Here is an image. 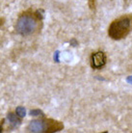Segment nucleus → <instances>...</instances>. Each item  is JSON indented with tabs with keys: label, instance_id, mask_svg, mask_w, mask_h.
<instances>
[{
	"label": "nucleus",
	"instance_id": "obj_7",
	"mask_svg": "<svg viewBox=\"0 0 132 133\" xmlns=\"http://www.w3.org/2000/svg\"><path fill=\"white\" fill-rule=\"evenodd\" d=\"M29 114L31 115V116H34V117H38V116H42V117H43V116H44L43 112H42L41 110H39V109H33V110H31Z\"/></svg>",
	"mask_w": 132,
	"mask_h": 133
},
{
	"label": "nucleus",
	"instance_id": "obj_1",
	"mask_svg": "<svg viewBox=\"0 0 132 133\" xmlns=\"http://www.w3.org/2000/svg\"><path fill=\"white\" fill-rule=\"evenodd\" d=\"M132 30V17L122 16L113 21L108 28V35L113 40L126 38Z\"/></svg>",
	"mask_w": 132,
	"mask_h": 133
},
{
	"label": "nucleus",
	"instance_id": "obj_2",
	"mask_svg": "<svg viewBox=\"0 0 132 133\" xmlns=\"http://www.w3.org/2000/svg\"><path fill=\"white\" fill-rule=\"evenodd\" d=\"M63 125L58 122L50 120H34L30 122L27 129L29 132L42 133V132H54L62 129Z\"/></svg>",
	"mask_w": 132,
	"mask_h": 133
},
{
	"label": "nucleus",
	"instance_id": "obj_8",
	"mask_svg": "<svg viewBox=\"0 0 132 133\" xmlns=\"http://www.w3.org/2000/svg\"><path fill=\"white\" fill-rule=\"evenodd\" d=\"M36 17L39 18V19H43V17H44V11L40 9V10H37L36 11Z\"/></svg>",
	"mask_w": 132,
	"mask_h": 133
},
{
	"label": "nucleus",
	"instance_id": "obj_11",
	"mask_svg": "<svg viewBox=\"0 0 132 133\" xmlns=\"http://www.w3.org/2000/svg\"><path fill=\"white\" fill-rule=\"evenodd\" d=\"M126 81H127L129 84H132V75H131V76L127 77V78H126Z\"/></svg>",
	"mask_w": 132,
	"mask_h": 133
},
{
	"label": "nucleus",
	"instance_id": "obj_4",
	"mask_svg": "<svg viewBox=\"0 0 132 133\" xmlns=\"http://www.w3.org/2000/svg\"><path fill=\"white\" fill-rule=\"evenodd\" d=\"M106 64V55L102 51H97L96 53L92 55V59H91V65H92L93 69H96L99 70L102 66H105Z\"/></svg>",
	"mask_w": 132,
	"mask_h": 133
},
{
	"label": "nucleus",
	"instance_id": "obj_5",
	"mask_svg": "<svg viewBox=\"0 0 132 133\" xmlns=\"http://www.w3.org/2000/svg\"><path fill=\"white\" fill-rule=\"evenodd\" d=\"M20 117H18L16 114H13V113H9L7 115V120L10 123V127L11 128H16V127H19L20 124H21V120L19 119Z\"/></svg>",
	"mask_w": 132,
	"mask_h": 133
},
{
	"label": "nucleus",
	"instance_id": "obj_10",
	"mask_svg": "<svg viewBox=\"0 0 132 133\" xmlns=\"http://www.w3.org/2000/svg\"><path fill=\"white\" fill-rule=\"evenodd\" d=\"M70 43V45H72V46H76V45H78V43H77V41L75 39H72V40L69 42Z\"/></svg>",
	"mask_w": 132,
	"mask_h": 133
},
{
	"label": "nucleus",
	"instance_id": "obj_12",
	"mask_svg": "<svg viewBox=\"0 0 132 133\" xmlns=\"http://www.w3.org/2000/svg\"><path fill=\"white\" fill-rule=\"evenodd\" d=\"M3 123H4V120L2 121V123H0V132H1V131H2V125H3Z\"/></svg>",
	"mask_w": 132,
	"mask_h": 133
},
{
	"label": "nucleus",
	"instance_id": "obj_6",
	"mask_svg": "<svg viewBox=\"0 0 132 133\" xmlns=\"http://www.w3.org/2000/svg\"><path fill=\"white\" fill-rule=\"evenodd\" d=\"M16 114H17V116L20 117V118H22L26 115V111H25V108L24 107H21V106H18L16 109Z\"/></svg>",
	"mask_w": 132,
	"mask_h": 133
},
{
	"label": "nucleus",
	"instance_id": "obj_3",
	"mask_svg": "<svg viewBox=\"0 0 132 133\" xmlns=\"http://www.w3.org/2000/svg\"><path fill=\"white\" fill-rule=\"evenodd\" d=\"M38 27V22L33 16L22 15L18 17L16 24V30L21 36H29L36 31Z\"/></svg>",
	"mask_w": 132,
	"mask_h": 133
},
{
	"label": "nucleus",
	"instance_id": "obj_9",
	"mask_svg": "<svg viewBox=\"0 0 132 133\" xmlns=\"http://www.w3.org/2000/svg\"><path fill=\"white\" fill-rule=\"evenodd\" d=\"M59 54H60L59 51H56V52H55V54H54V61H55V62H57V63L59 62Z\"/></svg>",
	"mask_w": 132,
	"mask_h": 133
}]
</instances>
